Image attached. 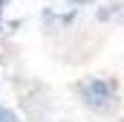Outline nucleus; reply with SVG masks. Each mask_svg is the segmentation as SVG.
Returning <instances> with one entry per match:
<instances>
[{"mask_svg":"<svg viewBox=\"0 0 124 122\" xmlns=\"http://www.w3.org/2000/svg\"><path fill=\"white\" fill-rule=\"evenodd\" d=\"M78 93H81L84 105L90 111H98V113H110L118 105V87L110 79H87Z\"/></svg>","mask_w":124,"mask_h":122,"instance_id":"obj_1","label":"nucleus"},{"mask_svg":"<svg viewBox=\"0 0 124 122\" xmlns=\"http://www.w3.org/2000/svg\"><path fill=\"white\" fill-rule=\"evenodd\" d=\"M0 122H20V119H17L9 108H3V105H0Z\"/></svg>","mask_w":124,"mask_h":122,"instance_id":"obj_2","label":"nucleus"}]
</instances>
